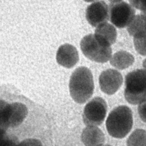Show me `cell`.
I'll use <instances>...</instances> for the list:
<instances>
[{
    "label": "cell",
    "mask_w": 146,
    "mask_h": 146,
    "mask_svg": "<svg viewBox=\"0 0 146 146\" xmlns=\"http://www.w3.org/2000/svg\"><path fill=\"white\" fill-rule=\"evenodd\" d=\"M94 90L93 76L86 67L77 68L72 74L69 82L71 98L77 103L83 104L92 95Z\"/></svg>",
    "instance_id": "obj_1"
},
{
    "label": "cell",
    "mask_w": 146,
    "mask_h": 146,
    "mask_svg": "<svg viewBox=\"0 0 146 146\" xmlns=\"http://www.w3.org/2000/svg\"><path fill=\"white\" fill-rule=\"evenodd\" d=\"M108 133L115 138L124 137L133 125L132 112L130 108L120 106L115 108L109 114L106 123Z\"/></svg>",
    "instance_id": "obj_2"
},
{
    "label": "cell",
    "mask_w": 146,
    "mask_h": 146,
    "mask_svg": "<svg viewBox=\"0 0 146 146\" xmlns=\"http://www.w3.org/2000/svg\"><path fill=\"white\" fill-rule=\"evenodd\" d=\"M124 97L136 105L146 101V71L137 69L128 73L125 78Z\"/></svg>",
    "instance_id": "obj_3"
},
{
    "label": "cell",
    "mask_w": 146,
    "mask_h": 146,
    "mask_svg": "<svg viewBox=\"0 0 146 146\" xmlns=\"http://www.w3.org/2000/svg\"><path fill=\"white\" fill-rule=\"evenodd\" d=\"M83 54L91 60L98 63H105L111 58V45L95 34L84 36L80 41Z\"/></svg>",
    "instance_id": "obj_4"
},
{
    "label": "cell",
    "mask_w": 146,
    "mask_h": 146,
    "mask_svg": "<svg viewBox=\"0 0 146 146\" xmlns=\"http://www.w3.org/2000/svg\"><path fill=\"white\" fill-rule=\"evenodd\" d=\"M107 110L106 101L100 97H95L85 106L83 120L87 126H98L104 120Z\"/></svg>",
    "instance_id": "obj_5"
},
{
    "label": "cell",
    "mask_w": 146,
    "mask_h": 146,
    "mask_svg": "<svg viewBox=\"0 0 146 146\" xmlns=\"http://www.w3.org/2000/svg\"><path fill=\"white\" fill-rule=\"evenodd\" d=\"M109 19L117 28L127 27L135 16V9L125 2L111 3L108 6Z\"/></svg>",
    "instance_id": "obj_6"
},
{
    "label": "cell",
    "mask_w": 146,
    "mask_h": 146,
    "mask_svg": "<svg viewBox=\"0 0 146 146\" xmlns=\"http://www.w3.org/2000/svg\"><path fill=\"white\" fill-rule=\"evenodd\" d=\"M99 82L101 90L104 93L111 95L114 94L121 87L123 77L117 70L110 68L100 74Z\"/></svg>",
    "instance_id": "obj_7"
},
{
    "label": "cell",
    "mask_w": 146,
    "mask_h": 146,
    "mask_svg": "<svg viewBox=\"0 0 146 146\" xmlns=\"http://www.w3.org/2000/svg\"><path fill=\"white\" fill-rule=\"evenodd\" d=\"M88 22L93 27L107 22L109 19V9L106 3L103 1H96L89 5L86 13Z\"/></svg>",
    "instance_id": "obj_8"
},
{
    "label": "cell",
    "mask_w": 146,
    "mask_h": 146,
    "mask_svg": "<svg viewBox=\"0 0 146 146\" xmlns=\"http://www.w3.org/2000/svg\"><path fill=\"white\" fill-rule=\"evenodd\" d=\"M56 59L59 65L68 68H71L79 60L78 50L71 44L67 43L62 44L57 51Z\"/></svg>",
    "instance_id": "obj_9"
},
{
    "label": "cell",
    "mask_w": 146,
    "mask_h": 146,
    "mask_svg": "<svg viewBox=\"0 0 146 146\" xmlns=\"http://www.w3.org/2000/svg\"><path fill=\"white\" fill-rule=\"evenodd\" d=\"M81 140L85 146H102L104 143L105 136L96 126H87L82 133Z\"/></svg>",
    "instance_id": "obj_10"
},
{
    "label": "cell",
    "mask_w": 146,
    "mask_h": 146,
    "mask_svg": "<svg viewBox=\"0 0 146 146\" xmlns=\"http://www.w3.org/2000/svg\"><path fill=\"white\" fill-rule=\"evenodd\" d=\"M28 114L27 107L22 103L15 102L10 104L9 127L19 126L25 119Z\"/></svg>",
    "instance_id": "obj_11"
},
{
    "label": "cell",
    "mask_w": 146,
    "mask_h": 146,
    "mask_svg": "<svg viewBox=\"0 0 146 146\" xmlns=\"http://www.w3.org/2000/svg\"><path fill=\"white\" fill-rule=\"evenodd\" d=\"M135 61L133 56L126 51L115 52L110 59V64L119 70H124L131 66Z\"/></svg>",
    "instance_id": "obj_12"
},
{
    "label": "cell",
    "mask_w": 146,
    "mask_h": 146,
    "mask_svg": "<svg viewBox=\"0 0 146 146\" xmlns=\"http://www.w3.org/2000/svg\"><path fill=\"white\" fill-rule=\"evenodd\" d=\"M95 34L102 38L110 45L113 44L116 40L117 32L115 27L105 22L96 27L95 30Z\"/></svg>",
    "instance_id": "obj_13"
},
{
    "label": "cell",
    "mask_w": 146,
    "mask_h": 146,
    "mask_svg": "<svg viewBox=\"0 0 146 146\" xmlns=\"http://www.w3.org/2000/svg\"><path fill=\"white\" fill-rule=\"evenodd\" d=\"M127 30L129 34L132 36L139 33L144 31L146 32L145 21L143 16L141 14L135 15L127 26Z\"/></svg>",
    "instance_id": "obj_14"
},
{
    "label": "cell",
    "mask_w": 146,
    "mask_h": 146,
    "mask_svg": "<svg viewBox=\"0 0 146 146\" xmlns=\"http://www.w3.org/2000/svg\"><path fill=\"white\" fill-rule=\"evenodd\" d=\"M127 146H146V131L135 129L127 140Z\"/></svg>",
    "instance_id": "obj_15"
},
{
    "label": "cell",
    "mask_w": 146,
    "mask_h": 146,
    "mask_svg": "<svg viewBox=\"0 0 146 146\" xmlns=\"http://www.w3.org/2000/svg\"><path fill=\"white\" fill-rule=\"evenodd\" d=\"M10 104L0 99V128L6 131L9 127Z\"/></svg>",
    "instance_id": "obj_16"
},
{
    "label": "cell",
    "mask_w": 146,
    "mask_h": 146,
    "mask_svg": "<svg viewBox=\"0 0 146 146\" xmlns=\"http://www.w3.org/2000/svg\"><path fill=\"white\" fill-rule=\"evenodd\" d=\"M136 51L141 55L146 56V32L139 33L133 36Z\"/></svg>",
    "instance_id": "obj_17"
},
{
    "label": "cell",
    "mask_w": 146,
    "mask_h": 146,
    "mask_svg": "<svg viewBox=\"0 0 146 146\" xmlns=\"http://www.w3.org/2000/svg\"><path fill=\"white\" fill-rule=\"evenodd\" d=\"M19 144V140L16 136L6 134L0 143V146H18Z\"/></svg>",
    "instance_id": "obj_18"
},
{
    "label": "cell",
    "mask_w": 146,
    "mask_h": 146,
    "mask_svg": "<svg viewBox=\"0 0 146 146\" xmlns=\"http://www.w3.org/2000/svg\"><path fill=\"white\" fill-rule=\"evenodd\" d=\"M18 146H43V145L39 140L37 139L30 138L19 142Z\"/></svg>",
    "instance_id": "obj_19"
},
{
    "label": "cell",
    "mask_w": 146,
    "mask_h": 146,
    "mask_svg": "<svg viewBox=\"0 0 146 146\" xmlns=\"http://www.w3.org/2000/svg\"><path fill=\"white\" fill-rule=\"evenodd\" d=\"M129 1L133 7L140 10L141 13L146 11V0H129Z\"/></svg>",
    "instance_id": "obj_20"
},
{
    "label": "cell",
    "mask_w": 146,
    "mask_h": 146,
    "mask_svg": "<svg viewBox=\"0 0 146 146\" xmlns=\"http://www.w3.org/2000/svg\"><path fill=\"white\" fill-rule=\"evenodd\" d=\"M138 112L141 120L146 123V101L139 105Z\"/></svg>",
    "instance_id": "obj_21"
},
{
    "label": "cell",
    "mask_w": 146,
    "mask_h": 146,
    "mask_svg": "<svg viewBox=\"0 0 146 146\" xmlns=\"http://www.w3.org/2000/svg\"><path fill=\"white\" fill-rule=\"evenodd\" d=\"M6 131L0 128V143L2 141V140H3V139L6 135Z\"/></svg>",
    "instance_id": "obj_22"
},
{
    "label": "cell",
    "mask_w": 146,
    "mask_h": 146,
    "mask_svg": "<svg viewBox=\"0 0 146 146\" xmlns=\"http://www.w3.org/2000/svg\"><path fill=\"white\" fill-rule=\"evenodd\" d=\"M143 66L144 68V70L146 71V59H145L143 62Z\"/></svg>",
    "instance_id": "obj_23"
},
{
    "label": "cell",
    "mask_w": 146,
    "mask_h": 146,
    "mask_svg": "<svg viewBox=\"0 0 146 146\" xmlns=\"http://www.w3.org/2000/svg\"><path fill=\"white\" fill-rule=\"evenodd\" d=\"M111 3H116V2H121L122 0H108Z\"/></svg>",
    "instance_id": "obj_24"
},
{
    "label": "cell",
    "mask_w": 146,
    "mask_h": 146,
    "mask_svg": "<svg viewBox=\"0 0 146 146\" xmlns=\"http://www.w3.org/2000/svg\"><path fill=\"white\" fill-rule=\"evenodd\" d=\"M87 2H96L98 0H83Z\"/></svg>",
    "instance_id": "obj_25"
},
{
    "label": "cell",
    "mask_w": 146,
    "mask_h": 146,
    "mask_svg": "<svg viewBox=\"0 0 146 146\" xmlns=\"http://www.w3.org/2000/svg\"><path fill=\"white\" fill-rule=\"evenodd\" d=\"M102 146H111V145H108V144H107V145H102Z\"/></svg>",
    "instance_id": "obj_26"
},
{
    "label": "cell",
    "mask_w": 146,
    "mask_h": 146,
    "mask_svg": "<svg viewBox=\"0 0 146 146\" xmlns=\"http://www.w3.org/2000/svg\"><path fill=\"white\" fill-rule=\"evenodd\" d=\"M145 21V20H144ZM145 29H146V22L145 21Z\"/></svg>",
    "instance_id": "obj_27"
}]
</instances>
